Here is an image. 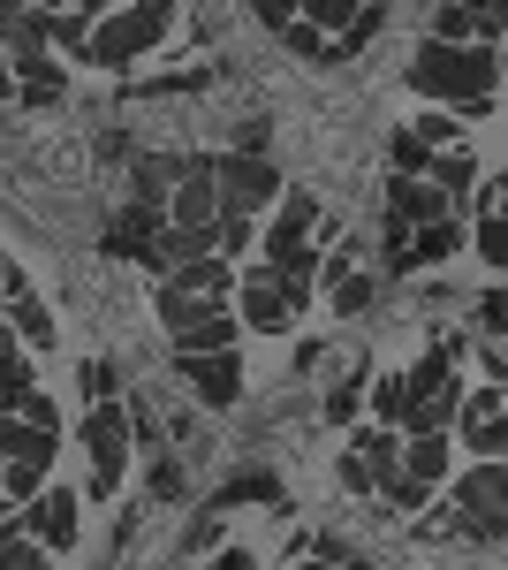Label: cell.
I'll return each mask as SVG.
<instances>
[{
  "instance_id": "obj_2",
  "label": "cell",
  "mask_w": 508,
  "mask_h": 570,
  "mask_svg": "<svg viewBox=\"0 0 508 570\" xmlns=\"http://www.w3.org/2000/svg\"><path fill=\"white\" fill-rule=\"evenodd\" d=\"M168 23H175V0H122L114 16L91 23V61L99 69H129L137 53H152L168 39Z\"/></svg>"
},
{
  "instance_id": "obj_33",
  "label": "cell",
  "mask_w": 508,
  "mask_h": 570,
  "mask_svg": "<svg viewBox=\"0 0 508 570\" xmlns=\"http://www.w3.org/2000/svg\"><path fill=\"white\" fill-rule=\"evenodd\" d=\"M380 494L395 502V510H425V502H432V487H425V480H410V472H402L395 487H380Z\"/></svg>"
},
{
  "instance_id": "obj_25",
  "label": "cell",
  "mask_w": 508,
  "mask_h": 570,
  "mask_svg": "<svg viewBox=\"0 0 508 570\" xmlns=\"http://www.w3.org/2000/svg\"><path fill=\"white\" fill-rule=\"evenodd\" d=\"M53 16V53H84L91 61V16H69V8H46Z\"/></svg>"
},
{
  "instance_id": "obj_31",
  "label": "cell",
  "mask_w": 508,
  "mask_h": 570,
  "mask_svg": "<svg viewBox=\"0 0 508 570\" xmlns=\"http://www.w3.org/2000/svg\"><path fill=\"white\" fill-rule=\"evenodd\" d=\"M122 411H129V441H137V449H160V419H152V403H145V395H129Z\"/></svg>"
},
{
  "instance_id": "obj_36",
  "label": "cell",
  "mask_w": 508,
  "mask_h": 570,
  "mask_svg": "<svg viewBox=\"0 0 508 570\" xmlns=\"http://www.w3.org/2000/svg\"><path fill=\"white\" fill-rule=\"evenodd\" d=\"M152 494H160V502H175V494H182V464H175V456H160V464H152Z\"/></svg>"
},
{
  "instance_id": "obj_9",
  "label": "cell",
  "mask_w": 508,
  "mask_h": 570,
  "mask_svg": "<svg viewBox=\"0 0 508 570\" xmlns=\"http://www.w3.org/2000/svg\"><path fill=\"white\" fill-rule=\"evenodd\" d=\"M182 381H190V395H198L206 411H228V403H243V365H236V351L182 357Z\"/></svg>"
},
{
  "instance_id": "obj_13",
  "label": "cell",
  "mask_w": 508,
  "mask_h": 570,
  "mask_svg": "<svg viewBox=\"0 0 508 570\" xmlns=\"http://www.w3.org/2000/svg\"><path fill=\"white\" fill-rule=\"evenodd\" d=\"M349 449L365 456L372 487H395V480H402V449H410V441H402V426H365V434L349 441Z\"/></svg>"
},
{
  "instance_id": "obj_47",
  "label": "cell",
  "mask_w": 508,
  "mask_h": 570,
  "mask_svg": "<svg viewBox=\"0 0 508 570\" xmlns=\"http://www.w3.org/2000/svg\"><path fill=\"white\" fill-rule=\"evenodd\" d=\"M365 8H387V0H365Z\"/></svg>"
},
{
  "instance_id": "obj_20",
  "label": "cell",
  "mask_w": 508,
  "mask_h": 570,
  "mask_svg": "<svg viewBox=\"0 0 508 570\" xmlns=\"http://www.w3.org/2000/svg\"><path fill=\"white\" fill-rule=\"evenodd\" d=\"M425 176H432L448 198H456V206H464L470 183H478V160H470V145H456V153H432V168H425Z\"/></svg>"
},
{
  "instance_id": "obj_15",
  "label": "cell",
  "mask_w": 508,
  "mask_h": 570,
  "mask_svg": "<svg viewBox=\"0 0 508 570\" xmlns=\"http://www.w3.org/2000/svg\"><path fill=\"white\" fill-rule=\"evenodd\" d=\"M456 244H464V228H456V220H432V228H418V244H402V252H395V274L448 266V259H456Z\"/></svg>"
},
{
  "instance_id": "obj_11",
  "label": "cell",
  "mask_w": 508,
  "mask_h": 570,
  "mask_svg": "<svg viewBox=\"0 0 508 570\" xmlns=\"http://www.w3.org/2000/svg\"><path fill=\"white\" fill-rule=\"evenodd\" d=\"M0 297H8V327H16L31 351H46V343H53V312H46V297L31 289V282H23V266H8Z\"/></svg>"
},
{
  "instance_id": "obj_40",
  "label": "cell",
  "mask_w": 508,
  "mask_h": 570,
  "mask_svg": "<svg viewBox=\"0 0 508 570\" xmlns=\"http://www.w3.org/2000/svg\"><path fill=\"white\" fill-rule=\"evenodd\" d=\"M478 320H486V327H508V289H486V297H478Z\"/></svg>"
},
{
  "instance_id": "obj_18",
  "label": "cell",
  "mask_w": 508,
  "mask_h": 570,
  "mask_svg": "<svg viewBox=\"0 0 508 570\" xmlns=\"http://www.w3.org/2000/svg\"><path fill=\"white\" fill-rule=\"evenodd\" d=\"M152 305H160V327H168L175 343H182V335H198V327H206L212 312H220V305H206V297H175V289H160Z\"/></svg>"
},
{
  "instance_id": "obj_4",
  "label": "cell",
  "mask_w": 508,
  "mask_h": 570,
  "mask_svg": "<svg viewBox=\"0 0 508 570\" xmlns=\"http://www.w3.org/2000/svg\"><path fill=\"white\" fill-rule=\"evenodd\" d=\"M84 456H91L84 502H107L122 487V464H129V411L122 403H91L84 411Z\"/></svg>"
},
{
  "instance_id": "obj_38",
  "label": "cell",
  "mask_w": 508,
  "mask_h": 570,
  "mask_svg": "<svg viewBox=\"0 0 508 570\" xmlns=\"http://www.w3.org/2000/svg\"><path fill=\"white\" fill-rule=\"evenodd\" d=\"M470 449H478V456H508V411H501V419H494L478 441H470Z\"/></svg>"
},
{
  "instance_id": "obj_39",
  "label": "cell",
  "mask_w": 508,
  "mask_h": 570,
  "mask_svg": "<svg viewBox=\"0 0 508 570\" xmlns=\"http://www.w3.org/2000/svg\"><path fill=\"white\" fill-rule=\"evenodd\" d=\"M341 487H349V494H372V472H365V456H357V449L341 456Z\"/></svg>"
},
{
  "instance_id": "obj_10",
  "label": "cell",
  "mask_w": 508,
  "mask_h": 570,
  "mask_svg": "<svg viewBox=\"0 0 508 570\" xmlns=\"http://www.w3.org/2000/svg\"><path fill=\"white\" fill-rule=\"evenodd\" d=\"M387 214L402 228H432V220H456V198L440 183H418V176H387Z\"/></svg>"
},
{
  "instance_id": "obj_7",
  "label": "cell",
  "mask_w": 508,
  "mask_h": 570,
  "mask_svg": "<svg viewBox=\"0 0 508 570\" xmlns=\"http://www.w3.org/2000/svg\"><path fill=\"white\" fill-rule=\"evenodd\" d=\"M243 335H281V327H297V305L281 297V274H273V259H251L243 266Z\"/></svg>"
},
{
  "instance_id": "obj_44",
  "label": "cell",
  "mask_w": 508,
  "mask_h": 570,
  "mask_svg": "<svg viewBox=\"0 0 508 570\" xmlns=\"http://www.w3.org/2000/svg\"><path fill=\"white\" fill-rule=\"evenodd\" d=\"M8 99H23V85H16V61H0V107Z\"/></svg>"
},
{
  "instance_id": "obj_1",
  "label": "cell",
  "mask_w": 508,
  "mask_h": 570,
  "mask_svg": "<svg viewBox=\"0 0 508 570\" xmlns=\"http://www.w3.org/2000/svg\"><path fill=\"white\" fill-rule=\"evenodd\" d=\"M494 85H501V53H494V46H440V39H425L418 53H410V91H425L432 107L486 115V107H494Z\"/></svg>"
},
{
  "instance_id": "obj_35",
  "label": "cell",
  "mask_w": 508,
  "mask_h": 570,
  "mask_svg": "<svg viewBox=\"0 0 508 570\" xmlns=\"http://www.w3.org/2000/svg\"><path fill=\"white\" fill-rule=\"evenodd\" d=\"M251 8H258L266 31H289V23H297V0H251Z\"/></svg>"
},
{
  "instance_id": "obj_8",
  "label": "cell",
  "mask_w": 508,
  "mask_h": 570,
  "mask_svg": "<svg viewBox=\"0 0 508 570\" xmlns=\"http://www.w3.org/2000/svg\"><path fill=\"white\" fill-rule=\"evenodd\" d=\"M319 220H327V206H319L311 190H281V206H273V220H266V252H258V259H289V252H303Z\"/></svg>"
},
{
  "instance_id": "obj_28",
  "label": "cell",
  "mask_w": 508,
  "mask_h": 570,
  "mask_svg": "<svg viewBox=\"0 0 508 570\" xmlns=\"http://www.w3.org/2000/svg\"><path fill=\"white\" fill-rule=\"evenodd\" d=\"M464 8H470V23H478V46L508 39V0H464Z\"/></svg>"
},
{
  "instance_id": "obj_45",
  "label": "cell",
  "mask_w": 508,
  "mask_h": 570,
  "mask_svg": "<svg viewBox=\"0 0 508 570\" xmlns=\"http://www.w3.org/2000/svg\"><path fill=\"white\" fill-rule=\"evenodd\" d=\"M303 570H372V563H357V556H349V563H303Z\"/></svg>"
},
{
  "instance_id": "obj_30",
  "label": "cell",
  "mask_w": 508,
  "mask_h": 570,
  "mask_svg": "<svg viewBox=\"0 0 508 570\" xmlns=\"http://www.w3.org/2000/svg\"><path fill=\"white\" fill-rule=\"evenodd\" d=\"M365 305H372V274H349V282H335V320H357Z\"/></svg>"
},
{
  "instance_id": "obj_29",
  "label": "cell",
  "mask_w": 508,
  "mask_h": 570,
  "mask_svg": "<svg viewBox=\"0 0 508 570\" xmlns=\"http://www.w3.org/2000/svg\"><path fill=\"white\" fill-rule=\"evenodd\" d=\"M410 130H418L425 145H432V153H456V145H470V137H464V122H456V115H425V122H410Z\"/></svg>"
},
{
  "instance_id": "obj_3",
  "label": "cell",
  "mask_w": 508,
  "mask_h": 570,
  "mask_svg": "<svg viewBox=\"0 0 508 570\" xmlns=\"http://www.w3.org/2000/svg\"><path fill=\"white\" fill-rule=\"evenodd\" d=\"M212 183H220V214L236 220L281 206V168L266 153H212Z\"/></svg>"
},
{
  "instance_id": "obj_37",
  "label": "cell",
  "mask_w": 508,
  "mask_h": 570,
  "mask_svg": "<svg viewBox=\"0 0 508 570\" xmlns=\"http://www.w3.org/2000/svg\"><path fill=\"white\" fill-rule=\"evenodd\" d=\"M243 236H251V220L220 214V228H212V244H220V252H243Z\"/></svg>"
},
{
  "instance_id": "obj_41",
  "label": "cell",
  "mask_w": 508,
  "mask_h": 570,
  "mask_svg": "<svg viewBox=\"0 0 508 570\" xmlns=\"http://www.w3.org/2000/svg\"><path fill=\"white\" fill-rule=\"evenodd\" d=\"M53 8H69V16H91V23H99V16H114V0H53Z\"/></svg>"
},
{
  "instance_id": "obj_5",
  "label": "cell",
  "mask_w": 508,
  "mask_h": 570,
  "mask_svg": "<svg viewBox=\"0 0 508 570\" xmlns=\"http://www.w3.org/2000/svg\"><path fill=\"white\" fill-rule=\"evenodd\" d=\"M448 502L464 510L470 540H508V464H501V456H486V464H470L464 480L448 487Z\"/></svg>"
},
{
  "instance_id": "obj_19",
  "label": "cell",
  "mask_w": 508,
  "mask_h": 570,
  "mask_svg": "<svg viewBox=\"0 0 508 570\" xmlns=\"http://www.w3.org/2000/svg\"><path fill=\"white\" fill-rule=\"evenodd\" d=\"M501 411H508V389H470V395H464V411H456V434H464V449L486 434Z\"/></svg>"
},
{
  "instance_id": "obj_27",
  "label": "cell",
  "mask_w": 508,
  "mask_h": 570,
  "mask_svg": "<svg viewBox=\"0 0 508 570\" xmlns=\"http://www.w3.org/2000/svg\"><path fill=\"white\" fill-rule=\"evenodd\" d=\"M478 259L508 274V214H486V220H478Z\"/></svg>"
},
{
  "instance_id": "obj_26",
  "label": "cell",
  "mask_w": 508,
  "mask_h": 570,
  "mask_svg": "<svg viewBox=\"0 0 508 570\" xmlns=\"http://www.w3.org/2000/svg\"><path fill=\"white\" fill-rule=\"evenodd\" d=\"M387 153H395V176H425V168H432V145H425L418 130H395Z\"/></svg>"
},
{
  "instance_id": "obj_32",
  "label": "cell",
  "mask_w": 508,
  "mask_h": 570,
  "mask_svg": "<svg viewBox=\"0 0 508 570\" xmlns=\"http://www.w3.org/2000/svg\"><path fill=\"white\" fill-rule=\"evenodd\" d=\"M16 419H23V426H39V434H53V426H61V411H53V395H46V389L23 395V403H16Z\"/></svg>"
},
{
  "instance_id": "obj_46",
  "label": "cell",
  "mask_w": 508,
  "mask_h": 570,
  "mask_svg": "<svg viewBox=\"0 0 508 570\" xmlns=\"http://www.w3.org/2000/svg\"><path fill=\"white\" fill-rule=\"evenodd\" d=\"M0 282H8V252H0Z\"/></svg>"
},
{
  "instance_id": "obj_17",
  "label": "cell",
  "mask_w": 508,
  "mask_h": 570,
  "mask_svg": "<svg viewBox=\"0 0 508 570\" xmlns=\"http://www.w3.org/2000/svg\"><path fill=\"white\" fill-rule=\"evenodd\" d=\"M448 464H456V441H448V434H418L410 449H402V472H410V480H425V487L448 480Z\"/></svg>"
},
{
  "instance_id": "obj_43",
  "label": "cell",
  "mask_w": 508,
  "mask_h": 570,
  "mask_svg": "<svg viewBox=\"0 0 508 570\" xmlns=\"http://www.w3.org/2000/svg\"><path fill=\"white\" fill-rule=\"evenodd\" d=\"M212 570H258V556H251V548H228V556H220Z\"/></svg>"
},
{
  "instance_id": "obj_23",
  "label": "cell",
  "mask_w": 508,
  "mask_h": 570,
  "mask_svg": "<svg viewBox=\"0 0 508 570\" xmlns=\"http://www.w3.org/2000/svg\"><path fill=\"white\" fill-rule=\"evenodd\" d=\"M0 389H39V373H31V357H23V335H16V327H0Z\"/></svg>"
},
{
  "instance_id": "obj_22",
  "label": "cell",
  "mask_w": 508,
  "mask_h": 570,
  "mask_svg": "<svg viewBox=\"0 0 508 570\" xmlns=\"http://www.w3.org/2000/svg\"><path fill=\"white\" fill-rule=\"evenodd\" d=\"M357 8H365V0H297L303 23H311V31H335V39L357 23Z\"/></svg>"
},
{
  "instance_id": "obj_42",
  "label": "cell",
  "mask_w": 508,
  "mask_h": 570,
  "mask_svg": "<svg viewBox=\"0 0 508 570\" xmlns=\"http://www.w3.org/2000/svg\"><path fill=\"white\" fill-rule=\"evenodd\" d=\"M327 419H357V389H335V395H327Z\"/></svg>"
},
{
  "instance_id": "obj_16",
  "label": "cell",
  "mask_w": 508,
  "mask_h": 570,
  "mask_svg": "<svg viewBox=\"0 0 508 570\" xmlns=\"http://www.w3.org/2000/svg\"><path fill=\"white\" fill-rule=\"evenodd\" d=\"M168 289H175V297H206V305H220V297L236 289V266H220V259L175 266V274H168Z\"/></svg>"
},
{
  "instance_id": "obj_21",
  "label": "cell",
  "mask_w": 508,
  "mask_h": 570,
  "mask_svg": "<svg viewBox=\"0 0 508 570\" xmlns=\"http://www.w3.org/2000/svg\"><path fill=\"white\" fill-rule=\"evenodd\" d=\"M0 570H46V548L23 532V518H0Z\"/></svg>"
},
{
  "instance_id": "obj_34",
  "label": "cell",
  "mask_w": 508,
  "mask_h": 570,
  "mask_svg": "<svg viewBox=\"0 0 508 570\" xmlns=\"http://www.w3.org/2000/svg\"><path fill=\"white\" fill-rule=\"evenodd\" d=\"M77 381H84V395H91V403H107V395H114V365H107V357H91V365L77 373Z\"/></svg>"
},
{
  "instance_id": "obj_12",
  "label": "cell",
  "mask_w": 508,
  "mask_h": 570,
  "mask_svg": "<svg viewBox=\"0 0 508 570\" xmlns=\"http://www.w3.org/2000/svg\"><path fill=\"white\" fill-rule=\"evenodd\" d=\"M168 228H220V183H212V168L168 190Z\"/></svg>"
},
{
  "instance_id": "obj_24",
  "label": "cell",
  "mask_w": 508,
  "mask_h": 570,
  "mask_svg": "<svg viewBox=\"0 0 508 570\" xmlns=\"http://www.w3.org/2000/svg\"><path fill=\"white\" fill-rule=\"evenodd\" d=\"M372 411H380V426H402V411H410V373H380V381H372Z\"/></svg>"
},
{
  "instance_id": "obj_14",
  "label": "cell",
  "mask_w": 508,
  "mask_h": 570,
  "mask_svg": "<svg viewBox=\"0 0 508 570\" xmlns=\"http://www.w3.org/2000/svg\"><path fill=\"white\" fill-rule=\"evenodd\" d=\"M16 85H23V107H53L69 91V69L61 53H16Z\"/></svg>"
},
{
  "instance_id": "obj_6",
  "label": "cell",
  "mask_w": 508,
  "mask_h": 570,
  "mask_svg": "<svg viewBox=\"0 0 508 570\" xmlns=\"http://www.w3.org/2000/svg\"><path fill=\"white\" fill-rule=\"evenodd\" d=\"M23 532L39 540L46 556H61V548H77V532H84V494H69V487H46L23 502Z\"/></svg>"
}]
</instances>
